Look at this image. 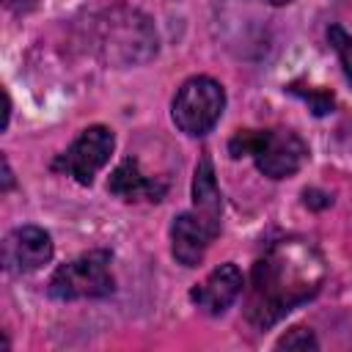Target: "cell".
Instances as JSON below:
<instances>
[{"label":"cell","instance_id":"1","mask_svg":"<svg viewBox=\"0 0 352 352\" xmlns=\"http://www.w3.org/2000/svg\"><path fill=\"white\" fill-rule=\"evenodd\" d=\"M324 258L305 239L272 242L256 258L245 292V316L256 327H272L289 311L308 302L324 283Z\"/></svg>","mask_w":352,"mask_h":352},{"label":"cell","instance_id":"2","mask_svg":"<svg viewBox=\"0 0 352 352\" xmlns=\"http://www.w3.org/2000/svg\"><path fill=\"white\" fill-rule=\"evenodd\" d=\"M228 154L234 160L253 157L256 168L267 179H289L305 165L308 146L294 129H286V126H278V129H239L228 140Z\"/></svg>","mask_w":352,"mask_h":352},{"label":"cell","instance_id":"3","mask_svg":"<svg viewBox=\"0 0 352 352\" xmlns=\"http://www.w3.org/2000/svg\"><path fill=\"white\" fill-rule=\"evenodd\" d=\"M113 256L107 250H88L66 264H60L50 283L47 292L55 300H99L110 297L116 289V278L110 270Z\"/></svg>","mask_w":352,"mask_h":352},{"label":"cell","instance_id":"4","mask_svg":"<svg viewBox=\"0 0 352 352\" xmlns=\"http://www.w3.org/2000/svg\"><path fill=\"white\" fill-rule=\"evenodd\" d=\"M223 110H226V91L217 80H212L206 74L184 80L170 104L173 124L190 138H201V135L212 132V126L220 121Z\"/></svg>","mask_w":352,"mask_h":352},{"label":"cell","instance_id":"5","mask_svg":"<svg viewBox=\"0 0 352 352\" xmlns=\"http://www.w3.org/2000/svg\"><path fill=\"white\" fill-rule=\"evenodd\" d=\"M113 146H116V138L107 126L102 124H94V126H85L80 132V138L52 160V170L58 173H66L72 176L77 184H91L94 176L107 165L110 154H113Z\"/></svg>","mask_w":352,"mask_h":352},{"label":"cell","instance_id":"6","mask_svg":"<svg viewBox=\"0 0 352 352\" xmlns=\"http://www.w3.org/2000/svg\"><path fill=\"white\" fill-rule=\"evenodd\" d=\"M52 258V236L38 226H19L3 239V267L14 275L36 272Z\"/></svg>","mask_w":352,"mask_h":352},{"label":"cell","instance_id":"7","mask_svg":"<svg viewBox=\"0 0 352 352\" xmlns=\"http://www.w3.org/2000/svg\"><path fill=\"white\" fill-rule=\"evenodd\" d=\"M217 234H220V226L204 220L192 209L182 212L170 223V253L182 267H198Z\"/></svg>","mask_w":352,"mask_h":352},{"label":"cell","instance_id":"8","mask_svg":"<svg viewBox=\"0 0 352 352\" xmlns=\"http://www.w3.org/2000/svg\"><path fill=\"white\" fill-rule=\"evenodd\" d=\"M242 289H245V278H242L239 267L228 261V264L214 267V270L206 275L204 283L192 286L190 300H192L204 314L217 316V314H223L226 308H231V302L242 294Z\"/></svg>","mask_w":352,"mask_h":352},{"label":"cell","instance_id":"9","mask_svg":"<svg viewBox=\"0 0 352 352\" xmlns=\"http://www.w3.org/2000/svg\"><path fill=\"white\" fill-rule=\"evenodd\" d=\"M107 190L113 195H118L121 201H129V204H140V201H148V204H157L165 198L168 192V182L157 179V176H146L140 170V162L135 157H124L116 170L110 173V182H107Z\"/></svg>","mask_w":352,"mask_h":352},{"label":"cell","instance_id":"10","mask_svg":"<svg viewBox=\"0 0 352 352\" xmlns=\"http://www.w3.org/2000/svg\"><path fill=\"white\" fill-rule=\"evenodd\" d=\"M107 47L113 52L121 55V60H143L140 52H135L138 47H143L146 52H157V33L148 28V19L138 16L135 11L126 14V19H110L107 25Z\"/></svg>","mask_w":352,"mask_h":352},{"label":"cell","instance_id":"11","mask_svg":"<svg viewBox=\"0 0 352 352\" xmlns=\"http://www.w3.org/2000/svg\"><path fill=\"white\" fill-rule=\"evenodd\" d=\"M192 212L201 214L204 220L220 226V214H223V198L217 190V179H214V165L212 157L204 151L198 165H195V176H192Z\"/></svg>","mask_w":352,"mask_h":352},{"label":"cell","instance_id":"12","mask_svg":"<svg viewBox=\"0 0 352 352\" xmlns=\"http://www.w3.org/2000/svg\"><path fill=\"white\" fill-rule=\"evenodd\" d=\"M289 94H294V96H302L308 104H311V110L316 113V116H327L330 110H333V104H336V99H333V94L330 91H316V88H302L300 82H292L289 88H286Z\"/></svg>","mask_w":352,"mask_h":352},{"label":"cell","instance_id":"13","mask_svg":"<svg viewBox=\"0 0 352 352\" xmlns=\"http://www.w3.org/2000/svg\"><path fill=\"white\" fill-rule=\"evenodd\" d=\"M327 41L336 47V52L341 58V66H344V72H346V77L352 82V36L341 25H330L327 28Z\"/></svg>","mask_w":352,"mask_h":352},{"label":"cell","instance_id":"14","mask_svg":"<svg viewBox=\"0 0 352 352\" xmlns=\"http://www.w3.org/2000/svg\"><path fill=\"white\" fill-rule=\"evenodd\" d=\"M278 349H316L319 341L308 327H292L286 336L278 338Z\"/></svg>","mask_w":352,"mask_h":352},{"label":"cell","instance_id":"15","mask_svg":"<svg viewBox=\"0 0 352 352\" xmlns=\"http://www.w3.org/2000/svg\"><path fill=\"white\" fill-rule=\"evenodd\" d=\"M302 198H305V206H311V209H324V206L333 204V198L327 192H322V190H305Z\"/></svg>","mask_w":352,"mask_h":352},{"label":"cell","instance_id":"16","mask_svg":"<svg viewBox=\"0 0 352 352\" xmlns=\"http://www.w3.org/2000/svg\"><path fill=\"white\" fill-rule=\"evenodd\" d=\"M3 6L8 11H14V14H28V11H33L38 6V0H3Z\"/></svg>","mask_w":352,"mask_h":352},{"label":"cell","instance_id":"17","mask_svg":"<svg viewBox=\"0 0 352 352\" xmlns=\"http://www.w3.org/2000/svg\"><path fill=\"white\" fill-rule=\"evenodd\" d=\"M11 184H14V173H11V165H8V160L3 157V190L8 192V190H11Z\"/></svg>","mask_w":352,"mask_h":352},{"label":"cell","instance_id":"18","mask_svg":"<svg viewBox=\"0 0 352 352\" xmlns=\"http://www.w3.org/2000/svg\"><path fill=\"white\" fill-rule=\"evenodd\" d=\"M270 6H286V3H292V0H267Z\"/></svg>","mask_w":352,"mask_h":352}]
</instances>
